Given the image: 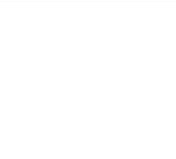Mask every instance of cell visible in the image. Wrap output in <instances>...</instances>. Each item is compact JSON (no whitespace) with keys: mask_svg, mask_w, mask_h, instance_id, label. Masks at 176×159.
Here are the masks:
<instances>
[]
</instances>
